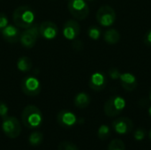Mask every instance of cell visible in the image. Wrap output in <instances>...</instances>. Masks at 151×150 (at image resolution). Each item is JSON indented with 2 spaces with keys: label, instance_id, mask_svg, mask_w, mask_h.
Listing matches in <instances>:
<instances>
[{
  "label": "cell",
  "instance_id": "6da1fadb",
  "mask_svg": "<svg viewBox=\"0 0 151 150\" xmlns=\"http://www.w3.org/2000/svg\"><path fill=\"white\" fill-rule=\"evenodd\" d=\"M12 21L19 28H27L35 24V12L27 5L19 6L12 13Z\"/></svg>",
  "mask_w": 151,
  "mask_h": 150
},
{
  "label": "cell",
  "instance_id": "7a4b0ae2",
  "mask_svg": "<svg viewBox=\"0 0 151 150\" xmlns=\"http://www.w3.org/2000/svg\"><path fill=\"white\" fill-rule=\"evenodd\" d=\"M21 120L26 127L36 129L42 126L43 116L38 107L35 105H27L21 113Z\"/></svg>",
  "mask_w": 151,
  "mask_h": 150
},
{
  "label": "cell",
  "instance_id": "3957f363",
  "mask_svg": "<svg viewBox=\"0 0 151 150\" xmlns=\"http://www.w3.org/2000/svg\"><path fill=\"white\" fill-rule=\"evenodd\" d=\"M39 36H40L39 24L35 23L31 27L25 28L21 32L20 37H19V42L23 47H25L27 49H31L35 45Z\"/></svg>",
  "mask_w": 151,
  "mask_h": 150
},
{
  "label": "cell",
  "instance_id": "277c9868",
  "mask_svg": "<svg viewBox=\"0 0 151 150\" xmlns=\"http://www.w3.org/2000/svg\"><path fill=\"white\" fill-rule=\"evenodd\" d=\"M67 8L71 15L78 19H85L89 13V7L86 0H69Z\"/></svg>",
  "mask_w": 151,
  "mask_h": 150
},
{
  "label": "cell",
  "instance_id": "5b68a950",
  "mask_svg": "<svg viewBox=\"0 0 151 150\" xmlns=\"http://www.w3.org/2000/svg\"><path fill=\"white\" fill-rule=\"evenodd\" d=\"M126 107V101L119 95L110 97L104 103V111L108 117H117Z\"/></svg>",
  "mask_w": 151,
  "mask_h": 150
},
{
  "label": "cell",
  "instance_id": "8992f818",
  "mask_svg": "<svg viewBox=\"0 0 151 150\" xmlns=\"http://www.w3.org/2000/svg\"><path fill=\"white\" fill-rule=\"evenodd\" d=\"M2 130L4 133L10 139H15L19 136L21 126L19 121L15 117L6 116L3 118Z\"/></svg>",
  "mask_w": 151,
  "mask_h": 150
},
{
  "label": "cell",
  "instance_id": "52a82bcc",
  "mask_svg": "<svg viewBox=\"0 0 151 150\" xmlns=\"http://www.w3.org/2000/svg\"><path fill=\"white\" fill-rule=\"evenodd\" d=\"M20 88L22 92L28 96H36L42 90L40 80L34 76H27L20 82Z\"/></svg>",
  "mask_w": 151,
  "mask_h": 150
},
{
  "label": "cell",
  "instance_id": "ba28073f",
  "mask_svg": "<svg viewBox=\"0 0 151 150\" xmlns=\"http://www.w3.org/2000/svg\"><path fill=\"white\" fill-rule=\"evenodd\" d=\"M96 20L103 27H110L114 24L117 14L114 9L110 5L101 6L96 12Z\"/></svg>",
  "mask_w": 151,
  "mask_h": 150
},
{
  "label": "cell",
  "instance_id": "9c48e42d",
  "mask_svg": "<svg viewBox=\"0 0 151 150\" xmlns=\"http://www.w3.org/2000/svg\"><path fill=\"white\" fill-rule=\"evenodd\" d=\"M40 35L46 40H53L58 34V27L53 21L46 20L39 25Z\"/></svg>",
  "mask_w": 151,
  "mask_h": 150
},
{
  "label": "cell",
  "instance_id": "30bf717a",
  "mask_svg": "<svg viewBox=\"0 0 151 150\" xmlns=\"http://www.w3.org/2000/svg\"><path fill=\"white\" fill-rule=\"evenodd\" d=\"M81 33L80 24L74 19L67 20L63 26V34L65 39L73 41L75 40Z\"/></svg>",
  "mask_w": 151,
  "mask_h": 150
},
{
  "label": "cell",
  "instance_id": "8fae6325",
  "mask_svg": "<svg viewBox=\"0 0 151 150\" xmlns=\"http://www.w3.org/2000/svg\"><path fill=\"white\" fill-rule=\"evenodd\" d=\"M112 127L115 132L119 134H127L132 132L134 128V123L127 117L118 118L112 122Z\"/></svg>",
  "mask_w": 151,
  "mask_h": 150
},
{
  "label": "cell",
  "instance_id": "7c38bea8",
  "mask_svg": "<svg viewBox=\"0 0 151 150\" xmlns=\"http://www.w3.org/2000/svg\"><path fill=\"white\" fill-rule=\"evenodd\" d=\"M57 121L61 126L70 128L77 123V117L68 110H62L57 115Z\"/></svg>",
  "mask_w": 151,
  "mask_h": 150
},
{
  "label": "cell",
  "instance_id": "4fadbf2b",
  "mask_svg": "<svg viewBox=\"0 0 151 150\" xmlns=\"http://www.w3.org/2000/svg\"><path fill=\"white\" fill-rule=\"evenodd\" d=\"M20 34L21 32L19 31V27L12 24H8L1 32V34L4 40L11 44L17 43L19 41Z\"/></svg>",
  "mask_w": 151,
  "mask_h": 150
},
{
  "label": "cell",
  "instance_id": "5bb4252c",
  "mask_svg": "<svg viewBox=\"0 0 151 150\" xmlns=\"http://www.w3.org/2000/svg\"><path fill=\"white\" fill-rule=\"evenodd\" d=\"M107 84V80L105 75L103 72H94L89 79L88 85L89 88L94 91H102L105 88Z\"/></svg>",
  "mask_w": 151,
  "mask_h": 150
},
{
  "label": "cell",
  "instance_id": "9a60e30c",
  "mask_svg": "<svg viewBox=\"0 0 151 150\" xmlns=\"http://www.w3.org/2000/svg\"><path fill=\"white\" fill-rule=\"evenodd\" d=\"M119 80H120L122 88L127 91H130V92L134 91L138 86L136 77L130 72L121 73L119 77Z\"/></svg>",
  "mask_w": 151,
  "mask_h": 150
},
{
  "label": "cell",
  "instance_id": "2e32d148",
  "mask_svg": "<svg viewBox=\"0 0 151 150\" xmlns=\"http://www.w3.org/2000/svg\"><path fill=\"white\" fill-rule=\"evenodd\" d=\"M90 96L85 93V92H80L78 93L74 99H73V103H74V105L79 108V109H85L87 108L89 103H90Z\"/></svg>",
  "mask_w": 151,
  "mask_h": 150
},
{
  "label": "cell",
  "instance_id": "e0dca14e",
  "mask_svg": "<svg viewBox=\"0 0 151 150\" xmlns=\"http://www.w3.org/2000/svg\"><path fill=\"white\" fill-rule=\"evenodd\" d=\"M104 39L108 44H116L120 40V34L115 28H110L104 34Z\"/></svg>",
  "mask_w": 151,
  "mask_h": 150
},
{
  "label": "cell",
  "instance_id": "ac0fdd59",
  "mask_svg": "<svg viewBox=\"0 0 151 150\" xmlns=\"http://www.w3.org/2000/svg\"><path fill=\"white\" fill-rule=\"evenodd\" d=\"M32 66H33V63L30 57L27 56H21L20 57H19L17 61V68L19 72H27L31 70Z\"/></svg>",
  "mask_w": 151,
  "mask_h": 150
},
{
  "label": "cell",
  "instance_id": "d6986e66",
  "mask_svg": "<svg viewBox=\"0 0 151 150\" xmlns=\"http://www.w3.org/2000/svg\"><path fill=\"white\" fill-rule=\"evenodd\" d=\"M43 141V134L41 132H33L29 137H28V142L30 143V145L36 147L39 146L42 142Z\"/></svg>",
  "mask_w": 151,
  "mask_h": 150
},
{
  "label": "cell",
  "instance_id": "ffe728a7",
  "mask_svg": "<svg viewBox=\"0 0 151 150\" xmlns=\"http://www.w3.org/2000/svg\"><path fill=\"white\" fill-rule=\"evenodd\" d=\"M107 150H126V145L123 141L115 139L110 142Z\"/></svg>",
  "mask_w": 151,
  "mask_h": 150
},
{
  "label": "cell",
  "instance_id": "44dd1931",
  "mask_svg": "<svg viewBox=\"0 0 151 150\" xmlns=\"http://www.w3.org/2000/svg\"><path fill=\"white\" fill-rule=\"evenodd\" d=\"M97 135L100 140H107L111 136V130L108 126L102 125L97 132Z\"/></svg>",
  "mask_w": 151,
  "mask_h": 150
},
{
  "label": "cell",
  "instance_id": "7402d4cb",
  "mask_svg": "<svg viewBox=\"0 0 151 150\" xmlns=\"http://www.w3.org/2000/svg\"><path fill=\"white\" fill-rule=\"evenodd\" d=\"M88 34L92 40H98L101 36V30L96 26H91L88 30Z\"/></svg>",
  "mask_w": 151,
  "mask_h": 150
},
{
  "label": "cell",
  "instance_id": "603a6c76",
  "mask_svg": "<svg viewBox=\"0 0 151 150\" xmlns=\"http://www.w3.org/2000/svg\"><path fill=\"white\" fill-rule=\"evenodd\" d=\"M58 150H79L78 147L70 141H62L61 143H59Z\"/></svg>",
  "mask_w": 151,
  "mask_h": 150
},
{
  "label": "cell",
  "instance_id": "cb8c5ba5",
  "mask_svg": "<svg viewBox=\"0 0 151 150\" xmlns=\"http://www.w3.org/2000/svg\"><path fill=\"white\" fill-rule=\"evenodd\" d=\"M8 24H9V20L6 14L4 12H0V33Z\"/></svg>",
  "mask_w": 151,
  "mask_h": 150
},
{
  "label": "cell",
  "instance_id": "d4e9b609",
  "mask_svg": "<svg viewBox=\"0 0 151 150\" xmlns=\"http://www.w3.org/2000/svg\"><path fill=\"white\" fill-rule=\"evenodd\" d=\"M8 111H9V108H8L7 104L2 101H0V117L3 118L8 116Z\"/></svg>",
  "mask_w": 151,
  "mask_h": 150
},
{
  "label": "cell",
  "instance_id": "484cf974",
  "mask_svg": "<svg viewBox=\"0 0 151 150\" xmlns=\"http://www.w3.org/2000/svg\"><path fill=\"white\" fill-rule=\"evenodd\" d=\"M109 75H110V77L112 79V80H119V77H120V72H119V69H117V68H111V69H110L109 70Z\"/></svg>",
  "mask_w": 151,
  "mask_h": 150
},
{
  "label": "cell",
  "instance_id": "4316f807",
  "mask_svg": "<svg viewBox=\"0 0 151 150\" xmlns=\"http://www.w3.org/2000/svg\"><path fill=\"white\" fill-rule=\"evenodd\" d=\"M134 138L136 141H142L143 140L144 136H145V130H143L142 128H139L134 132Z\"/></svg>",
  "mask_w": 151,
  "mask_h": 150
},
{
  "label": "cell",
  "instance_id": "83f0119b",
  "mask_svg": "<svg viewBox=\"0 0 151 150\" xmlns=\"http://www.w3.org/2000/svg\"><path fill=\"white\" fill-rule=\"evenodd\" d=\"M73 47L75 50H82L83 49V42L80 40H76L73 44Z\"/></svg>",
  "mask_w": 151,
  "mask_h": 150
},
{
  "label": "cell",
  "instance_id": "f1b7e54d",
  "mask_svg": "<svg viewBox=\"0 0 151 150\" xmlns=\"http://www.w3.org/2000/svg\"><path fill=\"white\" fill-rule=\"evenodd\" d=\"M145 42H146L147 44L151 45V30H150V31L146 34V35H145Z\"/></svg>",
  "mask_w": 151,
  "mask_h": 150
},
{
  "label": "cell",
  "instance_id": "f546056e",
  "mask_svg": "<svg viewBox=\"0 0 151 150\" xmlns=\"http://www.w3.org/2000/svg\"><path fill=\"white\" fill-rule=\"evenodd\" d=\"M149 114H150V116L151 117V106L150 108V110H149Z\"/></svg>",
  "mask_w": 151,
  "mask_h": 150
},
{
  "label": "cell",
  "instance_id": "4dcf8cb0",
  "mask_svg": "<svg viewBox=\"0 0 151 150\" xmlns=\"http://www.w3.org/2000/svg\"><path fill=\"white\" fill-rule=\"evenodd\" d=\"M150 100L151 101V88H150Z\"/></svg>",
  "mask_w": 151,
  "mask_h": 150
},
{
  "label": "cell",
  "instance_id": "1f68e13d",
  "mask_svg": "<svg viewBox=\"0 0 151 150\" xmlns=\"http://www.w3.org/2000/svg\"><path fill=\"white\" fill-rule=\"evenodd\" d=\"M150 139L151 140V129H150Z\"/></svg>",
  "mask_w": 151,
  "mask_h": 150
},
{
  "label": "cell",
  "instance_id": "d6a6232c",
  "mask_svg": "<svg viewBox=\"0 0 151 150\" xmlns=\"http://www.w3.org/2000/svg\"><path fill=\"white\" fill-rule=\"evenodd\" d=\"M86 1H93V0H86Z\"/></svg>",
  "mask_w": 151,
  "mask_h": 150
}]
</instances>
